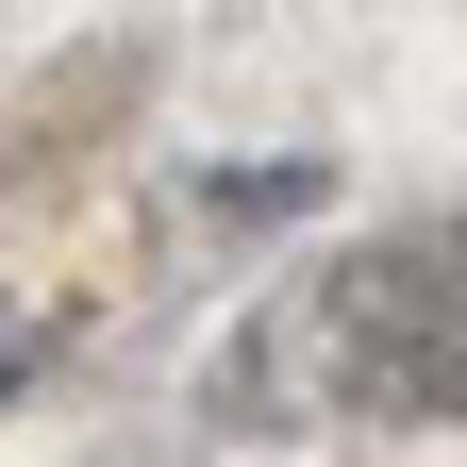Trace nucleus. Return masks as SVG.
<instances>
[{
  "instance_id": "obj_1",
  "label": "nucleus",
  "mask_w": 467,
  "mask_h": 467,
  "mask_svg": "<svg viewBox=\"0 0 467 467\" xmlns=\"http://www.w3.org/2000/svg\"><path fill=\"white\" fill-rule=\"evenodd\" d=\"M451 267H467V234H384L317 284L350 418H467V301H434Z\"/></svg>"
},
{
  "instance_id": "obj_2",
  "label": "nucleus",
  "mask_w": 467,
  "mask_h": 467,
  "mask_svg": "<svg viewBox=\"0 0 467 467\" xmlns=\"http://www.w3.org/2000/svg\"><path fill=\"white\" fill-rule=\"evenodd\" d=\"M201 217H217V234H267V217H317V167H251V184L217 167V184H201Z\"/></svg>"
}]
</instances>
